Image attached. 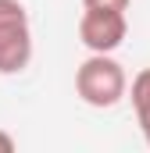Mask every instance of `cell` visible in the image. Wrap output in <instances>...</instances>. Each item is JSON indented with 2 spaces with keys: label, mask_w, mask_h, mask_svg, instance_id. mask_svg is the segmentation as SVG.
Returning <instances> with one entry per match:
<instances>
[{
  "label": "cell",
  "mask_w": 150,
  "mask_h": 153,
  "mask_svg": "<svg viewBox=\"0 0 150 153\" xmlns=\"http://www.w3.org/2000/svg\"><path fill=\"white\" fill-rule=\"evenodd\" d=\"M75 93L86 107L111 111L129 96V75L111 53H89L75 68Z\"/></svg>",
  "instance_id": "obj_1"
},
{
  "label": "cell",
  "mask_w": 150,
  "mask_h": 153,
  "mask_svg": "<svg viewBox=\"0 0 150 153\" xmlns=\"http://www.w3.org/2000/svg\"><path fill=\"white\" fill-rule=\"evenodd\" d=\"M32 61V25L22 0H0V75H18Z\"/></svg>",
  "instance_id": "obj_2"
},
{
  "label": "cell",
  "mask_w": 150,
  "mask_h": 153,
  "mask_svg": "<svg viewBox=\"0 0 150 153\" xmlns=\"http://www.w3.org/2000/svg\"><path fill=\"white\" fill-rule=\"evenodd\" d=\"M129 36L125 11H82L79 18V43L89 53H114Z\"/></svg>",
  "instance_id": "obj_3"
},
{
  "label": "cell",
  "mask_w": 150,
  "mask_h": 153,
  "mask_svg": "<svg viewBox=\"0 0 150 153\" xmlns=\"http://www.w3.org/2000/svg\"><path fill=\"white\" fill-rule=\"evenodd\" d=\"M132 111H136V125H140V132H143V139H147L150 146V68L143 71H136L132 78Z\"/></svg>",
  "instance_id": "obj_4"
},
{
  "label": "cell",
  "mask_w": 150,
  "mask_h": 153,
  "mask_svg": "<svg viewBox=\"0 0 150 153\" xmlns=\"http://www.w3.org/2000/svg\"><path fill=\"white\" fill-rule=\"evenodd\" d=\"M89 11H129V0H82Z\"/></svg>",
  "instance_id": "obj_5"
},
{
  "label": "cell",
  "mask_w": 150,
  "mask_h": 153,
  "mask_svg": "<svg viewBox=\"0 0 150 153\" xmlns=\"http://www.w3.org/2000/svg\"><path fill=\"white\" fill-rule=\"evenodd\" d=\"M11 150H14V139L7 132H0V153H11Z\"/></svg>",
  "instance_id": "obj_6"
}]
</instances>
